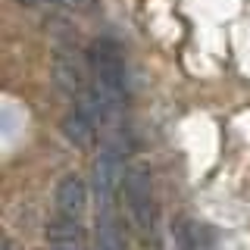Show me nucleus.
I'll return each instance as SVG.
<instances>
[{
    "label": "nucleus",
    "instance_id": "1",
    "mask_svg": "<svg viewBox=\"0 0 250 250\" xmlns=\"http://www.w3.org/2000/svg\"><path fill=\"white\" fill-rule=\"evenodd\" d=\"M88 62H91V91L104 100L109 122L122 113L125 94H128V78H125V57L119 44L109 38H97L88 47Z\"/></svg>",
    "mask_w": 250,
    "mask_h": 250
},
{
    "label": "nucleus",
    "instance_id": "2",
    "mask_svg": "<svg viewBox=\"0 0 250 250\" xmlns=\"http://www.w3.org/2000/svg\"><path fill=\"white\" fill-rule=\"evenodd\" d=\"M122 194H125V207H128L131 219H135L138 231L144 238H150L156 231V194H153V175L144 163L125 169V182H122Z\"/></svg>",
    "mask_w": 250,
    "mask_h": 250
},
{
    "label": "nucleus",
    "instance_id": "3",
    "mask_svg": "<svg viewBox=\"0 0 250 250\" xmlns=\"http://www.w3.org/2000/svg\"><path fill=\"white\" fill-rule=\"evenodd\" d=\"M50 75H53V84H57L66 97H75L78 100L84 91L91 88V62H88V53L60 44L57 53H53Z\"/></svg>",
    "mask_w": 250,
    "mask_h": 250
},
{
    "label": "nucleus",
    "instance_id": "4",
    "mask_svg": "<svg viewBox=\"0 0 250 250\" xmlns=\"http://www.w3.org/2000/svg\"><path fill=\"white\" fill-rule=\"evenodd\" d=\"M94 197H97V213L116 209V197L122 191L125 182V166H122V153L113 144H106L104 150L94 156Z\"/></svg>",
    "mask_w": 250,
    "mask_h": 250
},
{
    "label": "nucleus",
    "instance_id": "5",
    "mask_svg": "<svg viewBox=\"0 0 250 250\" xmlns=\"http://www.w3.org/2000/svg\"><path fill=\"white\" fill-rule=\"evenodd\" d=\"M84 207H88V185H84V178H78V175L60 178V185H57V209H60V216L82 219Z\"/></svg>",
    "mask_w": 250,
    "mask_h": 250
},
{
    "label": "nucleus",
    "instance_id": "6",
    "mask_svg": "<svg viewBox=\"0 0 250 250\" xmlns=\"http://www.w3.org/2000/svg\"><path fill=\"white\" fill-rule=\"evenodd\" d=\"M97 119L94 116H88L84 109H72V113H66V119L60 122V128H62V138L69 141V144H75V147H82V150H88V147L94 144V138H97Z\"/></svg>",
    "mask_w": 250,
    "mask_h": 250
},
{
    "label": "nucleus",
    "instance_id": "7",
    "mask_svg": "<svg viewBox=\"0 0 250 250\" xmlns=\"http://www.w3.org/2000/svg\"><path fill=\"white\" fill-rule=\"evenodd\" d=\"M16 3L31 6V10H62V13H75V16L100 13V0H16Z\"/></svg>",
    "mask_w": 250,
    "mask_h": 250
},
{
    "label": "nucleus",
    "instance_id": "8",
    "mask_svg": "<svg viewBox=\"0 0 250 250\" xmlns=\"http://www.w3.org/2000/svg\"><path fill=\"white\" fill-rule=\"evenodd\" d=\"M50 250H84V244H50Z\"/></svg>",
    "mask_w": 250,
    "mask_h": 250
},
{
    "label": "nucleus",
    "instance_id": "9",
    "mask_svg": "<svg viewBox=\"0 0 250 250\" xmlns=\"http://www.w3.org/2000/svg\"><path fill=\"white\" fill-rule=\"evenodd\" d=\"M0 250H16V247H13V241H10V238H3V247H0Z\"/></svg>",
    "mask_w": 250,
    "mask_h": 250
}]
</instances>
